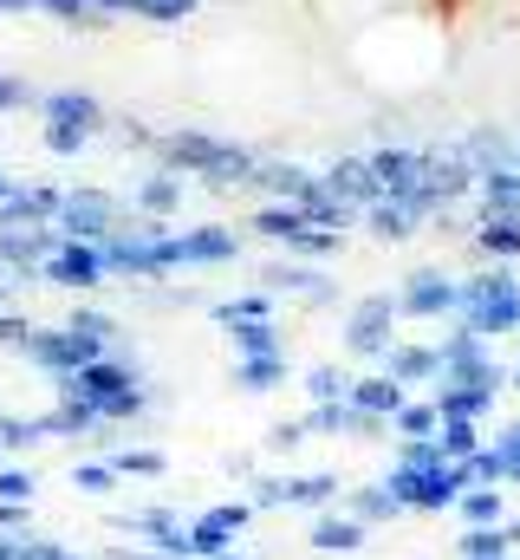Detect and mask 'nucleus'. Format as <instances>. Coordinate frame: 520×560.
Returning a JSON list of instances; mask_svg holds the SVG:
<instances>
[{"label": "nucleus", "instance_id": "13", "mask_svg": "<svg viewBox=\"0 0 520 560\" xmlns=\"http://www.w3.org/2000/svg\"><path fill=\"white\" fill-rule=\"evenodd\" d=\"M163 261H169V268H215V261H235V235H228V229L169 235V242H163Z\"/></svg>", "mask_w": 520, "mask_h": 560}, {"label": "nucleus", "instance_id": "21", "mask_svg": "<svg viewBox=\"0 0 520 560\" xmlns=\"http://www.w3.org/2000/svg\"><path fill=\"white\" fill-rule=\"evenodd\" d=\"M456 515H462L469 528H501V522H508V502H501V489H488V482H475V489H462V502H456Z\"/></svg>", "mask_w": 520, "mask_h": 560}, {"label": "nucleus", "instance_id": "4", "mask_svg": "<svg viewBox=\"0 0 520 560\" xmlns=\"http://www.w3.org/2000/svg\"><path fill=\"white\" fill-rule=\"evenodd\" d=\"M163 163L182 176H209L215 189L222 183H248L255 176V156L241 150V143H222V138H209V131H176V138H163Z\"/></svg>", "mask_w": 520, "mask_h": 560}, {"label": "nucleus", "instance_id": "12", "mask_svg": "<svg viewBox=\"0 0 520 560\" xmlns=\"http://www.w3.org/2000/svg\"><path fill=\"white\" fill-rule=\"evenodd\" d=\"M248 515H255V502H228V509H209V515H196L189 522V541H196V555L202 560H222L235 548V535L248 528Z\"/></svg>", "mask_w": 520, "mask_h": 560}, {"label": "nucleus", "instance_id": "1", "mask_svg": "<svg viewBox=\"0 0 520 560\" xmlns=\"http://www.w3.org/2000/svg\"><path fill=\"white\" fill-rule=\"evenodd\" d=\"M449 66H456V26L442 7H423V0L378 7L365 20H352V33H345V72L390 105L436 92L449 79Z\"/></svg>", "mask_w": 520, "mask_h": 560}, {"label": "nucleus", "instance_id": "6", "mask_svg": "<svg viewBox=\"0 0 520 560\" xmlns=\"http://www.w3.org/2000/svg\"><path fill=\"white\" fill-rule=\"evenodd\" d=\"M39 112H46V150H59V156L85 150L105 125V105L85 92H39Z\"/></svg>", "mask_w": 520, "mask_h": 560}, {"label": "nucleus", "instance_id": "30", "mask_svg": "<svg viewBox=\"0 0 520 560\" xmlns=\"http://www.w3.org/2000/svg\"><path fill=\"white\" fill-rule=\"evenodd\" d=\"M215 319H222V326H235V319H273V293H248V300H222V306H215Z\"/></svg>", "mask_w": 520, "mask_h": 560}, {"label": "nucleus", "instance_id": "24", "mask_svg": "<svg viewBox=\"0 0 520 560\" xmlns=\"http://www.w3.org/2000/svg\"><path fill=\"white\" fill-rule=\"evenodd\" d=\"M176 202H182L176 170H156V176H143V183H137V209H143V215H176Z\"/></svg>", "mask_w": 520, "mask_h": 560}, {"label": "nucleus", "instance_id": "35", "mask_svg": "<svg viewBox=\"0 0 520 560\" xmlns=\"http://www.w3.org/2000/svg\"><path fill=\"white\" fill-rule=\"evenodd\" d=\"M312 430H306V418H293V423H280V430H267V450H299Z\"/></svg>", "mask_w": 520, "mask_h": 560}, {"label": "nucleus", "instance_id": "16", "mask_svg": "<svg viewBox=\"0 0 520 560\" xmlns=\"http://www.w3.org/2000/svg\"><path fill=\"white\" fill-rule=\"evenodd\" d=\"M429 398H436V411L442 418H469V423H482L488 411H495V385H469V378H436L429 385Z\"/></svg>", "mask_w": 520, "mask_h": 560}, {"label": "nucleus", "instance_id": "8", "mask_svg": "<svg viewBox=\"0 0 520 560\" xmlns=\"http://www.w3.org/2000/svg\"><path fill=\"white\" fill-rule=\"evenodd\" d=\"M456 306H462V280L442 268H416L397 287V319H456Z\"/></svg>", "mask_w": 520, "mask_h": 560}, {"label": "nucleus", "instance_id": "2", "mask_svg": "<svg viewBox=\"0 0 520 560\" xmlns=\"http://www.w3.org/2000/svg\"><path fill=\"white\" fill-rule=\"evenodd\" d=\"M59 392L79 398V405H92L98 423H137L150 411V385H143V372H137V359H130L125 346L105 352V359H92L85 372L59 378Z\"/></svg>", "mask_w": 520, "mask_h": 560}, {"label": "nucleus", "instance_id": "32", "mask_svg": "<svg viewBox=\"0 0 520 560\" xmlns=\"http://www.w3.org/2000/svg\"><path fill=\"white\" fill-rule=\"evenodd\" d=\"M72 482H79L85 495H111V489H118V469H111V463H79Z\"/></svg>", "mask_w": 520, "mask_h": 560}, {"label": "nucleus", "instance_id": "25", "mask_svg": "<svg viewBox=\"0 0 520 560\" xmlns=\"http://www.w3.org/2000/svg\"><path fill=\"white\" fill-rule=\"evenodd\" d=\"M235 385L241 392H280L286 385V352H273V359H235Z\"/></svg>", "mask_w": 520, "mask_h": 560}, {"label": "nucleus", "instance_id": "19", "mask_svg": "<svg viewBox=\"0 0 520 560\" xmlns=\"http://www.w3.org/2000/svg\"><path fill=\"white\" fill-rule=\"evenodd\" d=\"M228 346H235V359H273V352H286L273 319H235L228 326Z\"/></svg>", "mask_w": 520, "mask_h": 560}, {"label": "nucleus", "instance_id": "31", "mask_svg": "<svg viewBox=\"0 0 520 560\" xmlns=\"http://www.w3.org/2000/svg\"><path fill=\"white\" fill-rule=\"evenodd\" d=\"M488 443H495V456H501V476H508V482L520 489V418H515V423H501Z\"/></svg>", "mask_w": 520, "mask_h": 560}, {"label": "nucleus", "instance_id": "38", "mask_svg": "<svg viewBox=\"0 0 520 560\" xmlns=\"http://www.w3.org/2000/svg\"><path fill=\"white\" fill-rule=\"evenodd\" d=\"M515 170H520V150H515Z\"/></svg>", "mask_w": 520, "mask_h": 560}, {"label": "nucleus", "instance_id": "7", "mask_svg": "<svg viewBox=\"0 0 520 560\" xmlns=\"http://www.w3.org/2000/svg\"><path fill=\"white\" fill-rule=\"evenodd\" d=\"M390 346H397V293H365L345 313V352L365 365H385Z\"/></svg>", "mask_w": 520, "mask_h": 560}, {"label": "nucleus", "instance_id": "9", "mask_svg": "<svg viewBox=\"0 0 520 560\" xmlns=\"http://www.w3.org/2000/svg\"><path fill=\"white\" fill-rule=\"evenodd\" d=\"M52 235H59V242H92V248H105V242L118 235V209H111V196H92V189L66 196L59 215H52Z\"/></svg>", "mask_w": 520, "mask_h": 560}, {"label": "nucleus", "instance_id": "11", "mask_svg": "<svg viewBox=\"0 0 520 560\" xmlns=\"http://www.w3.org/2000/svg\"><path fill=\"white\" fill-rule=\"evenodd\" d=\"M105 275H111L105 248H92V242H59L46 255V268H39V280H52V287H98Z\"/></svg>", "mask_w": 520, "mask_h": 560}, {"label": "nucleus", "instance_id": "33", "mask_svg": "<svg viewBox=\"0 0 520 560\" xmlns=\"http://www.w3.org/2000/svg\"><path fill=\"white\" fill-rule=\"evenodd\" d=\"M111 469H118V476H163V456H156V450H118Z\"/></svg>", "mask_w": 520, "mask_h": 560}, {"label": "nucleus", "instance_id": "3", "mask_svg": "<svg viewBox=\"0 0 520 560\" xmlns=\"http://www.w3.org/2000/svg\"><path fill=\"white\" fill-rule=\"evenodd\" d=\"M456 326L482 332V339H501L520 332V280L508 268H488V275L462 280V306H456Z\"/></svg>", "mask_w": 520, "mask_h": 560}, {"label": "nucleus", "instance_id": "10", "mask_svg": "<svg viewBox=\"0 0 520 560\" xmlns=\"http://www.w3.org/2000/svg\"><path fill=\"white\" fill-rule=\"evenodd\" d=\"M332 495H339V476L326 469V476H267L255 482V509H332Z\"/></svg>", "mask_w": 520, "mask_h": 560}, {"label": "nucleus", "instance_id": "18", "mask_svg": "<svg viewBox=\"0 0 520 560\" xmlns=\"http://www.w3.org/2000/svg\"><path fill=\"white\" fill-rule=\"evenodd\" d=\"M345 515H358L365 528H385V522L410 515V509L397 502V489H390V482H371V489H352V495H345Z\"/></svg>", "mask_w": 520, "mask_h": 560}, {"label": "nucleus", "instance_id": "20", "mask_svg": "<svg viewBox=\"0 0 520 560\" xmlns=\"http://www.w3.org/2000/svg\"><path fill=\"white\" fill-rule=\"evenodd\" d=\"M475 255H488V261H520V215L475 222Z\"/></svg>", "mask_w": 520, "mask_h": 560}, {"label": "nucleus", "instance_id": "37", "mask_svg": "<svg viewBox=\"0 0 520 560\" xmlns=\"http://www.w3.org/2000/svg\"><path fill=\"white\" fill-rule=\"evenodd\" d=\"M222 560H241V555H222Z\"/></svg>", "mask_w": 520, "mask_h": 560}, {"label": "nucleus", "instance_id": "27", "mask_svg": "<svg viewBox=\"0 0 520 560\" xmlns=\"http://www.w3.org/2000/svg\"><path fill=\"white\" fill-rule=\"evenodd\" d=\"M390 430H397V436H436V430H442V411H436V398H410V405L390 418Z\"/></svg>", "mask_w": 520, "mask_h": 560}, {"label": "nucleus", "instance_id": "17", "mask_svg": "<svg viewBox=\"0 0 520 560\" xmlns=\"http://www.w3.org/2000/svg\"><path fill=\"white\" fill-rule=\"evenodd\" d=\"M319 555H358L365 541H371V528L358 522V515H332V509H319L312 515V535H306Z\"/></svg>", "mask_w": 520, "mask_h": 560}, {"label": "nucleus", "instance_id": "28", "mask_svg": "<svg viewBox=\"0 0 520 560\" xmlns=\"http://www.w3.org/2000/svg\"><path fill=\"white\" fill-rule=\"evenodd\" d=\"M46 20H66V26H105L111 13L98 7V0H33Z\"/></svg>", "mask_w": 520, "mask_h": 560}, {"label": "nucleus", "instance_id": "14", "mask_svg": "<svg viewBox=\"0 0 520 560\" xmlns=\"http://www.w3.org/2000/svg\"><path fill=\"white\" fill-rule=\"evenodd\" d=\"M345 405H352V411H365V418H378V423H390L397 411H403V405H410V385H397L385 365H371L365 378H352Z\"/></svg>", "mask_w": 520, "mask_h": 560}, {"label": "nucleus", "instance_id": "29", "mask_svg": "<svg viewBox=\"0 0 520 560\" xmlns=\"http://www.w3.org/2000/svg\"><path fill=\"white\" fill-rule=\"evenodd\" d=\"M345 392H352L345 365H312V372H306V398H312V405H339Z\"/></svg>", "mask_w": 520, "mask_h": 560}, {"label": "nucleus", "instance_id": "5", "mask_svg": "<svg viewBox=\"0 0 520 560\" xmlns=\"http://www.w3.org/2000/svg\"><path fill=\"white\" fill-rule=\"evenodd\" d=\"M385 482L397 489V502H403L410 515H442V509H456V502H462V489H469V469H462V463H429V469H410V463H397Z\"/></svg>", "mask_w": 520, "mask_h": 560}, {"label": "nucleus", "instance_id": "26", "mask_svg": "<svg viewBox=\"0 0 520 560\" xmlns=\"http://www.w3.org/2000/svg\"><path fill=\"white\" fill-rule=\"evenodd\" d=\"M436 443H442V456H449V463H469V456H475L488 436H482V423H469V418H442Z\"/></svg>", "mask_w": 520, "mask_h": 560}, {"label": "nucleus", "instance_id": "34", "mask_svg": "<svg viewBox=\"0 0 520 560\" xmlns=\"http://www.w3.org/2000/svg\"><path fill=\"white\" fill-rule=\"evenodd\" d=\"M26 495H33V476L13 469V463H0V502H26Z\"/></svg>", "mask_w": 520, "mask_h": 560}, {"label": "nucleus", "instance_id": "23", "mask_svg": "<svg viewBox=\"0 0 520 560\" xmlns=\"http://www.w3.org/2000/svg\"><path fill=\"white\" fill-rule=\"evenodd\" d=\"M456 560H515V535H508V522H501V528H469V535L456 541Z\"/></svg>", "mask_w": 520, "mask_h": 560}, {"label": "nucleus", "instance_id": "22", "mask_svg": "<svg viewBox=\"0 0 520 560\" xmlns=\"http://www.w3.org/2000/svg\"><path fill=\"white\" fill-rule=\"evenodd\" d=\"M365 229H371L378 242H410V235H416V215H410L403 202L378 196V202H365Z\"/></svg>", "mask_w": 520, "mask_h": 560}, {"label": "nucleus", "instance_id": "36", "mask_svg": "<svg viewBox=\"0 0 520 560\" xmlns=\"http://www.w3.org/2000/svg\"><path fill=\"white\" fill-rule=\"evenodd\" d=\"M508 392H520V359H515V372H508Z\"/></svg>", "mask_w": 520, "mask_h": 560}, {"label": "nucleus", "instance_id": "15", "mask_svg": "<svg viewBox=\"0 0 520 560\" xmlns=\"http://www.w3.org/2000/svg\"><path fill=\"white\" fill-rule=\"evenodd\" d=\"M385 372L397 385H410V392H416V385H436V378H442V346H436V339H397L390 359H385Z\"/></svg>", "mask_w": 520, "mask_h": 560}]
</instances>
